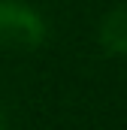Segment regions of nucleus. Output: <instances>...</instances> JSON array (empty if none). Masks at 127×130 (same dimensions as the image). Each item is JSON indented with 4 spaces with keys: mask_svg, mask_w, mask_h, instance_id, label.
I'll return each mask as SVG.
<instances>
[{
    "mask_svg": "<svg viewBox=\"0 0 127 130\" xmlns=\"http://www.w3.org/2000/svg\"><path fill=\"white\" fill-rule=\"evenodd\" d=\"M45 18L24 0H0V48L30 52L45 42Z\"/></svg>",
    "mask_w": 127,
    "mask_h": 130,
    "instance_id": "f257e3e1",
    "label": "nucleus"
},
{
    "mask_svg": "<svg viewBox=\"0 0 127 130\" xmlns=\"http://www.w3.org/2000/svg\"><path fill=\"white\" fill-rule=\"evenodd\" d=\"M100 45L106 55L127 58V6L106 12V18L100 21Z\"/></svg>",
    "mask_w": 127,
    "mask_h": 130,
    "instance_id": "f03ea898",
    "label": "nucleus"
},
{
    "mask_svg": "<svg viewBox=\"0 0 127 130\" xmlns=\"http://www.w3.org/2000/svg\"><path fill=\"white\" fill-rule=\"evenodd\" d=\"M0 130H6V121H3V112H0Z\"/></svg>",
    "mask_w": 127,
    "mask_h": 130,
    "instance_id": "7ed1b4c3",
    "label": "nucleus"
}]
</instances>
